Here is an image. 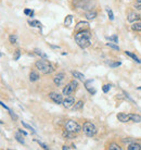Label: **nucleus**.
Wrapping results in <instances>:
<instances>
[{
    "mask_svg": "<svg viewBox=\"0 0 141 150\" xmlns=\"http://www.w3.org/2000/svg\"><path fill=\"white\" fill-rule=\"evenodd\" d=\"M75 42L82 49L88 48L91 45V34L89 30H79L75 34Z\"/></svg>",
    "mask_w": 141,
    "mask_h": 150,
    "instance_id": "f257e3e1",
    "label": "nucleus"
},
{
    "mask_svg": "<svg viewBox=\"0 0 141 150\" xmlns=\"http://www.w3.org/2000/svg\"><path fill=\"white\" fill-rule=\"evenodd\" d=\"M35 67L42 74H51L52 72H54V70H56L54 67L52 65V63L47 61V59H40V60H38L35 63Z\"/></svg>",
    "mask_w": 141,
    "mask_h": 150,
    "instance_id": "f03ea898",
    "label": "nucleus"
},
{
    "mask_svg": "<svg viewBox=\"0 0 141 150\" xmlns=\"http://www.w3.org/2000/svg\"><path fill=\"white\" fill-rule=\"evenodd\" d=\"M97 131L98 129H97L96 125L89 121H86L82 125V132L87 137H93L97 134Z\"/></svg>",
    "mask_w": 141,
    "mask_h": 150,
    "instance_id": "7ed1b4c3",
    "label": "nucleus"
},
{
    "mask_svg": "<svg viewBox=\"0 0 141 150\" xmlns=\"http://www.w3.org/2000/svg\"><path fill=\"white\" fill-rule=\"evenodd\" d=\"M65 129L70 132H74V133H78V132L82 131V128L80 127V125H79L77 122L68 120V121H66V123H65Z\"/></svg>",
    "mask_w": 141,
    "mask_h": 150,
    "instance_id": "20e7f679",
    "label": "nucleus"
},
{
    "mask_svg": "<svg viewBox=\"0 0 141 150\" xmlns=\"http://www.w3.org/2000/svg\"><path fill=\"white\" fill-rule=\"evenodd\" d=\"M49 98L51 99L52 101L56 103V105H61V103H63V97H62V95H60L59 93H54V91H52L49 94Z\"/></svg>",
    "mask_w": 141,
    "mask_h": 150,
    "instance_id": "39448f33",
    "label": "nucleus"
},
{
    "mask_svg": "<svg viewBox=\"0 0 141 150\" xmlns=\"http://www.w3.org/2000/svg\"><path fill=\"white\" fill-rule=\"evenodd\" d=\"M76 7L82 10H91V1L89 0H79L76 2Z\"/></svg>",
    "mask_w": 141,
    "mask_h": 150,
    "instance_id": "423d86ee",
    "label": "nucleus"
},
{
    "mask_svg": "<svg viewBox=\"0 0 141 150\" xmlns=\"http://www.w3.org/2000/svg\"><path fill=\"white\" fill-rule=\"evenodd\" d=\"M75 88L74 85L72 84V83H68V84H66L65 86L63 87V90H62V94L64 95V96H70V95H72L73 93L75 91Z\"/></svg>",
    "mask_w": 141,
    "mask_h": 150,
    "instance_id": "0eeeda50",
    "label": "nucleus"
},
{
    "mask_svg": "<svg viewBox=\"0 0 141 150\" xmlns=\"http://www.w3.org/2000/svg\"><path fill=\"white\" fill-rule=\"evenodd\" d=\"M62 105H63L65 108H67V109H68V108H72V107L75 105V98L73 97L72 95H70V96H65Z\"/></svg>",
    "mask_w": 141,
    "mask_h": 150,
    "instance_id": "6e6552de",
    "label": "nucleus"
},
{
    "mask_svg": "<svg viewBox=\"0 0 141 150\" xmlns=\"http://www.w3.org/2000/svg\"><path fill=\"white\" fill-rule=\"evenodd\" d=\"M64 79H65V74L64 73H58V74L53 77V82H54V84H56V86H62L63 85V82H64Z\"/></svg>",
    "mask_w": 141,
    "mask_h": 150,
    "instance_id": "1a4fd4ad",
    "label": "nucleus"
},
{
    "mask_svg": "<svg viewBox=\"0 0 141 150\" xmlns=\"http://www.w3.org/2000/svg\"><path fill=\"white\" fill-rule=\"evenodd\" d=\"M141 16L138 13H136L135 11H130L127 15V21L130 23H135V22H138V21H140Z\"/></svg>",
    "mask_w": 141,
    "mask_h": 150,
    "instance_id": "9d476101",
    "label": "nucleus"
},
{
    "mask_svg": "<svg viewBox=\"0 0 141 150\" xmlns=\"http://www.w3.org/2000/svg\"><path fill=\"white\" fill-rule=\"evenodd\" d=\"M89 27V23L86 22V21H80V22L77 23V25L75 26V30L76 32H79V30H85Z\"/></svg>",
    "mask_w": 141,
    "mask_h": 150,
    "instance_id": "9b49d317",
    "label": "nucleus"
},
{
    "mask_svg": "<svg viewBox=\"0 0 141 150\" xmlns=\"http://www.w3.org/2000/svg\"><path fill=\"white\" fill-rule=\"evenodd\" d=\"M91 84H93V79H89V81H86L85 82V88L88 91H89L90 94H96V89H93L92 86H91Z\"/></svg>",
    "mask_w": 141,
    "mask_h": 150,
    "instance_id": "f8f14e48",
    "label": "nucleus"
},
{
    "mask_svg": "<svg viewBox=\"0 0 141 150\" xmlns=\"http://www.w3.org/2000/svg\"><path fill=\"white\" fill-rule=\"evenodd\" d=\"M117 120L123 122V123H127L128 121H130L129 114H126V113H118V114H117Z\"/></svg>",
    "mask_w": 141,
    "mask_h": 150,
    "instance_id": "ddd939ff",
    "label": "nucleus"
},
{
    "mask_svg": "<svg viewBox=\"0 0 141 150\" xmlns=\"http://www.w3.org/2000/svg\"><path fill=\"white\" fill-rule=\"evenodd\" d=\"M97 15H98V13L96 11H92V10H88L85 12V16L87 20H94L97 18Z\"/></svg>",
    "mask_w": 141,
    "mask_h": 150,
    "instance_id": "4468645a",
    "label": "nucleus"
},
{
    "mask_svg": "<svg viewBox=\"0 0 141 150\" xmlns=\"http://www.w3.org/2000/svg\"><path fill=\"white\" fill-rule=\"evenodd\" d=\"M129 119H130V121H133V122H135V123H140L141 122V115H139V114L130 113Z\"/></svg>",
    "mask_w": 141,
    "mask_h": 150,
    "instance_id": "2eb2a0df",
    "label": "nucleus"
},
{
    "mask_svg": "<svg viewBox=\"0 0 141 150\" xmlns=\"http://www.w3.org/2000/svg\"><path fill=\"white\" fill-rule=\"evenodd\" d=\"M72 75L74 76L75 79H79V81H82V82H84V81H85V79H86L85 75L82 74L80 72H78V71H73V72H72Z\"/></svg>",
    "mask_w": 141,
    "mask_h": 150,
    "instance_id": "dca6fc26",
    "label": "nucleus"
},
{
    "mask_svg": "<svg viewBox=\"0 0 141 150\" xmlns=\"http://www.w3.org/2000/svg\"><path fill=\"white\" fill-rule=\"evenodd\" d=\"M39 79V74L36 71H32L30 73V82H36Z\"/></svg>",
    "mask_w": 141,
    "mask_h": 150,
    "instance_id": "f3484780",
    "label": "nucleus"
},
{
    "mask_svg": "<svg viewBox=\"0 0 141 150\" xmlns=\"http://www.w3.org/2000/svg\"><path fill=\"white\" fill-rule=\"evenodd\" d=\"M127 149L128 150H141V145H139V144L137 143H131L128 145V147H127Z\"/></svg>",
    "mask_w": 141,
    "mask_h": 150,
    "instance_id": "a211bd4d",
    "label": "nucleus"
},
{
    "mask_svg": "<svg viewBox=\"0 0 141 150\" xmlns=\"http://www.w3.org/2000/svg\"><path fill=\"white\" fill-rule=\"evenodd\" d=\"M125 53H126V56H128V57H130V58H131V59H134L135 61H136V62H137V63H141V59L140 58H138L137 56H136V54H135V53H133V52H130V51H125Z\"/></svg>",
    "mask_w": 141,
    "mask_h": 150,
    "instance_id": "6ab92c4d",
    "label": "nucleus"
},
{
    "mask_svg": "<svg viewBox=\"0 0 141 150\" xmlns=\"http://www.w3.org/2000/svg\"><path fill=\"white\" fill-rule=\"evenodd\" d=\"M23 134H21L20 132H18V133H15V135H14V137H15V139H16V142H19L21 145H24L25 144V140H24V138H23Z\"/></svg>",
    "mask_w": 141,
    "mask_h": 150,
    "instance_id": "aec40b11",
    "label": "nucleus"
},
{
    "mask_svg": "<svg viewBox=\"0 0 141 150\" xmlns=\"http://www.w3.org/2000/svg\"><path fill=\"white\" fill-rule=\"evenodd\" d=\"M28 24H30L32 27H38V28H41V23L37 20H32V21H28Z\"/></svg>",
    "mask_w": 141,
    "mask_h": 150,
    "instance_id": "412c9836",
    "label": "nucleus"
},
{
    "mask_svg": "<svg viewBox=\"0 0 141 150\" xmlns=\"http://www.w3.org/2000/svg\"><path fill=\"white\" fill-rule=\"evenodd\" d=\"M75 134H76V133H74V132H70L65 129V132L63 133V136L66 137L67 139H73V138H75Z\"/></svg>",
    "mask_w": 141,
    "mask_h": 150,
    "instance_id": "4be33fe9",
    "label": "nucleus"
},
{
    "mask_svg": "<svg viewBox=\"0 0 141 150\" xmlns=\"http://www.w3.org/2000/svg\"><path fill=\"white\" fill-rule=\"evenodd\" d=\"M131 28H133L134 30H136V32H141V22H140V21L133 23Z\"/></svg>",
    "mask_w": 141,
    "mask_h": 150,
    "instance_id": "5701e85b",
    "label": "nucleus"
},
{
    "mask_svg": "<svg viewBox=\"0 0 141 150\" xmlns=\"http://www.w3.org/2000/svg\"><path fill=\"white\" fill-rule=\"evenodd\" d=\"M72 21H73V15H67L66 18L64 19V25L65 26H70L72 25Z\"/></svg>",
    "mask_w": 141,
    "mask_h": 150,
    "instance_id": "b1692460",
    "label": "nucleus"
},
{
    "mask_svg": "<svg viewBox=\"0 0 141 150\" xmlns=\"http://www.w3.org/2000/svg\"><path fill=\"white\" fill-rule=\"evenodd\" d=\"M34 51H35V53H36V54H38V56L40 57L41 59H48V56H47V54H46V53L44 52L42 50H39V49H35Z\"/></svg>",
    "mask_w": 141,
    "mask_h": 150,
    "instance_id": "393cba45",
    "label": "nucleus"
},
{
    "mask_svg": "<svg viewBox=\"0 0 141 150\" xmlns=\"http://www.w3.org/2000/svg\"><path fill=\"white\" fill-rule=\"evenodd\" d=\"M108 149H110V150H122V147H119L117 144H110L109 145V147H108Z\"/></svg>",
    "mask_w": 141,
    "mask_h": 150,
    "instance_id": "a878e982",
    "label": "nucleus"
},
{
    "mask_svg": "<svg viewBox=\"0 0 141 150\" xmlns=\"http://www.w3.org/2000/svg\"><path fill=\"white\" fill-rule=\"evenodd\" d=\"M84 107V101L82 100H79L74 105V110H80Z\"/></svg>",
    "mask_w": 141,
    "mask_h": 150,
    "instance_id": "bb28decb",
    "label": "nucleus"
},
{
    "mask_svg": "<svg viewBox=\"0 0 141 150\" xmlns=\"http://www.w3.org/2000/svg\"><path fill=\"white\" fill-rule=\"evenodd\" d=\"M106 46L110 47V48H112V49H114V50L119 51V47L117 46V44H115V42H106Z\"/></svg>",
    "mask_w": 141,
    "mask_h": 150,
    "instance_id": "cd10ccee",
    "label": "nucleus"
},
{
    "mask_svg": "<svg viewBox=\"0 0 141 150\" xmlns=\"http://www.w3.org/2000/svg\"><path fill=\"white\" fill-rule=\"evenodd\" d=\"M9 41L11 42V44H16L18 42V36L16 35H10L9 36Z\"/></svg>",
    "mask_w": 141,
    "mask_h": 150,
    "instance_id": "c85d7f7f",
    "label": "nucleus"
},
{
    "mask_svg": "<svg viewBox=\"0 0 141 150\" xmlns=\"http://www.w3.org/2000/svg\"><path fill=\"white\" fill-rule=\"evenodd\" d=\"M106 63L109 64L110 68H118L119 65L122 64V62H112V61H110V62H106Z\"/></svg>",
    "mask_w": 141,
    "mask_h": 150,
    "instance_id": "c756f323",
    "label": "nucleus"
},
{
    "mask_svg": "<svg viewBox=\"0 0 141 150\" xmlns=\"http://www.w3.org/2000/svg\"><path fill=\"white\" fill-rule=\"evenodd\" d=\"M20 57H21V50H20V49H16L14 54H13V59L16 61V60H19L20 59Z\"/></svg>",
    "mask_w": 141,
    "mask_h": 150,
    "instance_id": "7c9ffc66",
    "label": "nucleus"
},
{
    "mask_svg": "<svg viewBox=\"0 0 141 150\" xmlns=\"http://www.w3.org/2000/svg\"><path fill=\"white\" fill-rule=\"evenodd\" d=\"M108 39L110 41H113V42H115V44H118V37H117L116 35H112V36L108 37Z\"/></svg>",
    "mask_w": 141,
    "mask_h": 150,
    "instance_id": "2f4dec72",
    "label": "nucleus"
},
{
    "mask_svg": "<svg viewBox=\"0 0 141 150\" xmlns=\"http://www.w3.org/2000/svg\"><path fill=\"white\" fill-rule=\"evenodd\" d=\"M21 123H22V125H23V126H24L25 128H27V129H30V131H32V133H35V129H34V128L32 127V126H30V124H27L26 122H24V121H22Z\"/></svg>",
    "mask_w": 141,
    "mask_h": 150,
    "instance_id": "473e14b6",
    "label": "nucleus"
},
{
    "mask_svg": "<svg viewBox=\"0 0 141 150\" xmlns=\"http://www.w3.org/2000/svg\"><path fill=\"white\" fill-rule=\"evenodd\" d=\"M106 12H108V15H109V19L113 21L114 20V14H113V11H112L110 8H106Z\"/></svg>",
    "mask_w": 141,
    "mask_h": 150,
    "instance_id": "72a5a7b5",
    "label": "nucleus"
},
{
    "mask_svg": "<svg viewBox=\"0 0 141 150\" xmlns=\"http://www.w3.org/2000/svg\"><path fill=\"white\" fill-rule=\"evenodd\" d=\"M110 89H111V85H110V84H105V85L102 86V90H103V93H105V94L109 93Z\"/></svg>",
    "mask_w": 141,
    "mask_h": 150,
    "instance_id": "f704fd0d",
    "label": "nucleus"
},
{
    "mask_svg": "<svg viewBox=\"0 0 141 150\" xmlns=\"http://www.w3.org/2000/svg\"><path fill=\"white\" fill-rule=\"evenodd\" d=\"M35 142H37V143L39 144V146H40V147H42V148H44V149H49V147L47 146V145H46V144L41 143L40 140H37V139H35Z\"/></svg>",
    "mask_w": 141,
    "mask_h": 150,
    "instance_id": "c9c22d12",
    "label": "nucleus"
},
{
    "mask_svg": "<svg viewBox=\"0 0 141 150\" xmlns=\"http://www.w3.org/2000/svg\"><path fill=\"white\" fill-rule=\"evenodd\" d=\"M123 142L125 144H131V143H134V139H131V138H127V139H123Z\"/></svg>",
    "mask_w": 141,
    "mask_h": 150,
    "instance_id": "e433bc0d",
    "label": "nucleus"
},
{
    "mask_svg": "<svg viewBox=\"0 0 141 150\" xmlns=\"http://www.w3.org/2000/svg\"><path fill=\"white\" fill-rule=\"evenodd\" d=\"M135 8H136V10H141V2H138L135 4Z\"/></svg>",
    "mask_w": 141,
    "mask_h": 150,
    "instance_id": "4c0bfd02",
    "label": "nucleus"
},
{
    "mask_svg": "<svg viewBox=\"0 0 141 150\" xmlns=\"http://www.w3.org/2000/svg\"><path fill=\"white\" fill-rule=\"evenodd\" d=\"M9 113H10V115L12 116V119H13V120H16V119H18V116H16V114H14V113L12 112L11 110H10V111H9Z\"/></svg>",
    "mask_w": 141,
    "mask_h": 150,
    "instance_id": "58836bf2",
    "label": "nucleus"
},
{
    "mask_svg": "<svg viewBox=\"0 0 141 150\" xmlns=\"http://www.w3.org/2000/svg\"><path fill=\"white\" fill-rule=\"evenodd\" d=\"M24 13H25L26 15H30V13H32V10H30V9H25V10H24Z\"/></svg>",
    "mask_w": 141,
    "mask_h": 150,
    "instance_id": "ea45409f",
    "label": "nucleus"
},
{
    "mask_svg": "<svg viewBox=\"0 0 141 150\" xmlns=\"http://www.w3.org/2000/svg\"><path fill=\"white\" fill-rule=\"evenodd\" d=\"M0 105H1V107H4V109H6V110H8V111H10V109H9V108H8L7 105H4V102H2V101L0 102Z\"/></svg>",
    "mask_w": 141,
    "mask_h": 150,
    "instance_id": "a19ab883",
    "label": "nucleus"
},
{
    "mask_svg": "<svg viewBox=\"0 0 141 150\" xmlns=\"http://www.w3.org/2000/svg\"><path fill=\"white\" fill-rule=\"evenodd\" d=\"M19 132L21 133V134H23L24 136H27V132H25V131H23V129H19Z\"/></svg>",
    "mask_w": 141,
    "mask_h": 150,
    "instance_id": "79ce46f5",
    "label": "nucleus"
},
{
    "mask_svg": "<svg viewBox=\"0 0 141 150\" xmlns=\"http://www.w3.org/2000/svg\"><path fill=\"white\" fill-rule=\"evenodd\" d=\"M68 149H70L68 146H63V147H62V150H68Z\"/></svg>",
    "mask_w": 141,
    "mask_h": 150,
    "instance_id": "37998d69",
    "label": "nucleus"
},
{
    "mask_svg": "<svg viewBox=\"0 0 141 150\" xmlns=\"http://www.w3.org/2000/svg\"><path fill=\"white\" fill-rule=\"evenodd\" d=\"M137 1H138V2H141V0H137Z\"/></svg>",
    "mask_w": 141,
    "mask_h": 150,
    "instance_id": "c03bdc74",
    "label": "nucleus"
}]
</instances>
